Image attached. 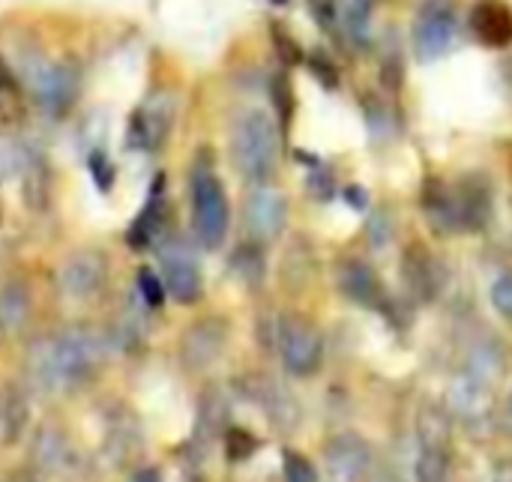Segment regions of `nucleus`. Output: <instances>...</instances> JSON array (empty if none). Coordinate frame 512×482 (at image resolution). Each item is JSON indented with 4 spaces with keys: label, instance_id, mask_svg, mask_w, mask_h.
I'll return each mask as SVG.
<instances>
[{
    "label": "nucleus",
    "instance_id": "obj_21",
    "mask_svg": "<svg viewBox=\"0 0 512 482\" xmlns=\"http://www.w3.org/2000/svg\"><path fill=\"white\" fill-rule=\"evenodd\" d=\"M375 3L378 0H336V6H339V30L354 45H366L369 42Z\"/></svg>",
    "mask_w": 512,
    "mask_h": 482
},
{
    "label": "nucleus",
    "instance_id": "obj_15",
    "mask_svg": "<svg viewBox=\"0 0 512 482\" xmlns=\"http://www.w3.org/2000/svg\"><path fill=\"white\" fill-rule=\"evenodd\" d=\"M471 30L474 36L489 48H507L512 45V9L498 0H483L471 12Z\"/></svg>",
    "mask_w": 512,
    "mask_h": 482
},
{
    "label": "nucleus",
    "instance_id": "obj_30",
    "mask_svg": "<svg viewBox=\"0 0 512 482\" xmlns=\"http://www.w3.org/2000/svg\"><path fill=\"white\" fill-rule=\"evenodd\" d=\"M270 36H273V45H276V51H279V57L288 63V66H294V63H300L303 60V51H300V42L279 24V21H273V27H270Z\"/></svg>",
    "mask_w": 512,
    "mask_h": 482
},
{
    "label": "nucleus",
    "instance_id": "obj_7",
    "mask_svg": "<svg viewBox=\"0 0 512 482\" xmlns=\"http://www.w3.org/2000/svg\"><path fill=\"white\" fill-rule=\"evenodd\" d=\"M459 30L456 6L453 0H423V6L414 15V51L420 60L441 57Z\"/></svg>",
    "mask_w": 512,
    "mask_h": 482
},
{
    "label": "nucleus",
    "instance_id": "obj_34",
    "mask_svg": "<svg viewBox=\"0 0 512 482\" xmlns=\"http://www.w3.org/2000/svg\"><path fill=\"white\" fill-rule=\"evenodd\" d=\"M309 69H312V75H315L318 81H324L327 87H336L339 75H336V66L330 63V57H327L324 51H315V54L309 57Z\"/></svg>",
    "mask_w": 512,
    "mask_h": 482
},
{
    "label": "nucleus",
    "instance_id": "obj_9",
    "mask_svg": "<svg viewBox=\"0 0 512 482\" xmlns=\"http://www.w3.org/2000/svg\"><path fill=\"white\" fill-rule=\"evenodd\" d=\"M60 291L69 300H93L108 285V258L99 249H75L57 273Z\"/></svg>",
    "mask_w": 512,
    "mask_h": 482
},
{
    "label": "nucleus",
    "instance_id": "obj_18",
    "mask_svg": "<svg viewBox=\"0 0 512 482\" xmlns=\"http://www.w3.org/2000/svg\"><path fill=\"white\" fill-rule=\"evenodd\" d=\"M33 315V297H30V288L18 279L6 282L0 288V327L9 330V333H18L27 327Z\"/></svg>",
    "mask_w": 512,
    "mask_h": 482
},
{
    "label": "nucleus",
    "instance_id": "obj_10",
    "mask_svg": "<svg viewBox=\"0 0 512 482\" xmlns=\"http://www.w3.org/2000/svg\"><path fill=\"white\" fill-rule=\"evenodd\" d=\"M228 321L219 318V315H207V318H198L192 327H186L183 339H180V360L189 372H204L210 369L225 345H228Z\"/></svg>",
    "mask_w": 512,
    "mask_h": 482
},
{
    "label": "nucleus",
    "instance_id": "obj_19",
    "mask_svg": "<svg viewBox=\"0 0 512 482\" xmlns=\"http://www.w3.org/2000/svg\"><path fill=\"white\" fill-rule=\"evenodd\" d=\"M21 195H24V204L33 210V213H42L51 201V171L48 165L39 159V156H27L24 168H21Z\"/></svg>",
    "mask_w": 512,
    "mask_h": 482
},
{
    "label": "nucleus",
    "instance_id": "obj_17",
    "mask_svg": "<svg viewBox=\"0 0 512 482\" xmlns=\"http://www.w3.org/2000/svg\"><path fill=\"white\" fill-rule=\"evenodd\" d=\"M255 399L264 405L270 423H276L279 429H285V435L297 426L300 420V411H297V402L270 378H261V384H255Z\"/></svg>",
    "mask_w": 512,
    "mask_h": 482
},
{
    "label": "nucleus",
    "instance_id": "obj_28",
    "mask_svg": "<svg viewBox=\"0 0 512 482\" xmlns=\"http://www.w3.org/2000/svg\"><path fill=\"white\" fill-rule=\"evenodd\" d=\"M282 471H285V482H318L315 465H312L303 453H294V450L285 453Z\"/></svg>",
    "mask_w": 512,
    "mask_h": 482
},
{
    "label": "nucleus",
    "instance_id": "obj_37",
    "mask_svg": "<svg viewBox=\"0 0 512 482\" xmlns=\"http://www.w3.org/2000/svg\"><path fill=\"white\" fill-rule=\"evenodd\" d=\"M270 3H288V0H270Z\"/></svg>",
    "mask_w": 512,
    "mask_h": 482
},
{
    "label": "nucleus",
    "instance_id": "obj_2",
    "mask_svg": "<svg viewBox=\"0 0 512 482\" xmlns=\"http://www.w3.org/2000/svg\"><path fill=\"white\" fill-rule=\"evenodd\" d=\"M189 201H192V231L204 249H219L231 228V204L210 150H198L189 171Z\"/></svg>",
    "mask_w": 512,
    "mask_h": 482
},
{
    "label": "nucleus",
    "instance_id": "obj_5",
    "mask_svg": "<svg viewBox=\"0 0 512 482\" xmlns=\"http://www.w3.org/2000/svg\"><path fill=\"white\" fill-rule=\"evenodd\" d=\"M24 81L33 99L48 111H63L78 93V69L69 60L36 57L24 66Z\"/></svg>",
    "mask_w": 512,
    "mask_h": 482
},
{
    "label": "nucleus",
    "instance_id": "obj_38",
    "mask_svg": "<svg viewBox=\"0 0 512 482\" xmlns=\"http://www.w3.org/2000/svg\"><path fill=\"white\" fill-rule=\"evenodd\" d=\"M510 420H512V393H510Z\"/></svg>",
    "mask_w": 512,
    "mask_h": 482
},
{
    "label": "nucleus",
    "instance_id": "obj_3",
    "mask_svg": "<svg viewBox=\"0 0 512 482\" xmlns=\"http://www.w3.org/2000/svg\"><path fill=\"white\" fill-rule=\"evenodd\" d=\"M231 162L249 183H270L279 171V132L267 111L246 108L231 123Z\"/></svg>",
    "mask_w": 512,
    "mask_h": 482
},
{
    "label": "nucleus",
    "instance_id": "obj_33",
    "mask_svg": "<svg viewBox=\"0 0 512 482\" xmlns=\"http://www.w3.org/2000/svg\"><path fill=\"white\" fill-rule=\"evenodd\" d=\"M492 306L498 315L512 321V273H504L492 282Z\"/></svg>",
    "mask_w": 512,
    "mask_h": 482
},
{
    "label": "nucleus",
    "instance_id": "obj_31",
    "mask_svg": "<svg viewBox=\"0 0 512 482\" xmlns=\"http://www.w3.org/2000/svg\"><path fill=\"white\" fill-rule=\"evenodd\" d=\"M306 6H309L315 24L324 33H333V36L339 33V6H336V0H306Z\"/></svg>",
    "mask_w": 512,
    "mask_h": 482
},
{
    "label": "nucleus",
    "instance_id": "obj_27",
    "mask_svg": "<svg viewBox=\"0 0 512 482\" xmlns=\"http://www.w3.org/2000/svg\"><path fill=\"white\" fill-rule=\"evenodd\" d=\"M135 285H138V297H141V303L147 306V309H159L162 303H165V282H162V276H156L150 267H141L138 273H135Z\"/></svg>",
    "mask_w": 512,
    "mask_h": 482
},
{
    "label": "nucleus",
    "instance_id": "obj_25",
    "mask_svg": "<svg viewBox=\"0 0 512 482\" xmlns=\"http://www.w3.org/2000/svg\"><path fill=\"white\" fill-rule=\"evenodd\" d=\"M21 102H24V87L21 78L15 75V69L0 57V120H18L21 114Z\"/></svg>",
    "mask_w": 512,
    "mask_h": 482
},
{
    "label": "nucleus",
    "instance_id": "obj_14",
    "mask_svg": "<svg viewBox=\"0 0 512 482\" xmlns=\"http://www.w3.org/2000/svg\"><path fill=\"white\" fill-rule=\"evenodd\" d=\"M453 204L459 231H480L492 219V186L477 174L462 177L453 183Z\"/></svg>",
    "mask_w": 512,
    "mask_h": 482
},
{
    "label": "nucleus",
    "instance_id": "obj_36",
    "mask_svg": "<svg viewBox=\"0 0 512 482\" xmlns=\"http://www.w3.org/2000/svg\"><path fill=\"white\" fill-rule=\"evenodd\" d=\"M9 482H36V480H33V477H27V474H15Z\"/></svg>",
    "mask_w": 512,
    "mask_h": 482
},
{
    "label": "nucleus",
    "instance_id": "obj_8",
    "mask_svg": "<svg viewBox=\"0 0 512 482\" xmlns=\"http://www.w3.org/2000/svg\"><path fill=\"white\" fill-rule=\"evenodd\" d=\"M159 264H162V282L168 297H174L180 306H192L204 294V276L198 267V258L183 240H165L159 249Z\"/></svg>",
    "mask_w": 512,
    "mask_h": 482
},
{
    "label": "nucleus",
    "instance_id": "obj_11",
    "mask_svg": "<svg viewBox=\"0 0 512 482\" xmlns=\"http://www.w3.org/2000/svg\"><path fill=\"white\" fill-rule=\"evenodd\" d=\"M324 474L327 482H369L372 447L360 435H336L324 447Z\"/></svg>",
    "mask_w": 512,
    "mask_h": 482
},
{
    "label": "nucleus",
    "instance_id": "obj_32",
    "mask_svg": "<svg viewBox=\"0 0 512 482\" xmlns=\"http://www.w3.org/2000/svg\"><path fill=\"white\" fill-rule=\"evenodd\" d=\"M270 93H273V105L279 111V120L288 123L291 120V111H294V99H291V81L288 75H276L273 84H270Z\"/></svg>",
    "mask_w": 512,
    "mask_h": 482
},
{
    "label": "nucleus",
    "instance_id": "obj_26",
    "mask_svg": "<svg viewBox=\"0 0 512 482\" xmlns=\"http://www.w3.org/2000/svg\"><path fill=\"white\" fill-rule=\"evenodd\" d=\"M231 267H234V273H240V279H243L246 285L255 288V285L264 279V252H261V243H255V240L243 243V246L234 252Z\"/></svg>",
    "mask_w": 512,
    "mask_h": 482
},
{
    "label": "nucleus",
    "instance_id": "obj_24",
    "mask_svg": "<svg viewBox=\"0 0 512 482\" xmlns=\"http://www.w3.org/2000/svg\"><path fill=\"white\" fill-rule=\"evenodd\" d=\"M450 480V441H420L417 482Z\"/></svg>",
    "mask_w": 512,
    "mask_h": 482
},
{
    "label": "nucleus",
    "instance_id": "obj_13",
    "mask_svg": "<svg viewBox=\"0 0 512 482\" xmlns=\"http://www.w3.org/2000/svg\"><path fill=\"white\" fill-rule=\"evenodd\" d=\"M402 282H405V288L420 303H429V300L438 297L441 282H444V273H441L438 258L423 243H411L405 249V255H402Z\"/></svg>",
    "mask_w": 512,
    "mask_h": 482
},
{
    "label": "nucleus",
    "instance_id": "obj_22",
    "mask_svg": "<svg viewBox=\"0 0 512 482\" xmlns=\"http://www.w3.org/2000/svg\"><path fill=\"white\" fill-rule=\"evenodd\" d=\"M162 216H165V204H162V189L156 186L150 201H147V207L138 213V219L129 228V246L132 249L150 246L159 237V231H162Z\"/></svg>",
    "mask_w": 512,
    "mask_h": 482
},
{
    "label": "nucleus",
    "instance_id": "obj_29",
    "mask_svg": "<svg viewBox=\"0 0 512 482\" xmlns=\"http://www.w3.org/2000/svg\"><path fill=\"white\" fill-rule=\"evenodd\" d=\"M225 450L231 462H243L258 450V441L246 432V429H228L225 432Z\"/></svg>",
    "mask_w": 512,
    "mask_h": 482
},
{
    "label": "nucleus",
    "instance_id": "obj_39",
    "mask_svg": "<svg viewBox=\"0 0 512 482\" xmlns=\"http://www.w3.org/2000/svg\"><path fill=\"white\" fill-rule=\"evenodd\" d=\"M0 333H3V327H0Z\"/></svg>",
    "mask_w": 512,
    "mask_h": 482
},
{
    "label": "nucleus",
    "instance_id": "obj_6",
    "mask_svg": "<svg viewBox=\"0 0 512 482\" xmlns=\"http://www.w3.org/2000/svg\"><path fill=\"white\" fill-rule=\"evenodd\" d=\"M243 225L249 240L270 243L279 240L288 225V198L273 183H252L243 198Z\"/></svg>",
    "mask_w": 512,
    "mask_h": 482
},
{
    "label": "nucleus",
    "instance_id": "obj_23",
    "mask_svg": "<svg viewBox=\"0 0 512 482\" xmlns=\"http://www.w3.org/2000/svg\"><path fill=\"white\" fill-rule=\"evenodd\" d=\"M168 126H171V114L162 108H144L135 114L132 120V138L138 141L135 147L144 150H156L162 147V141L168 138Z\"/></svg>",
    "mask_w": 512,
    "mask_h": 482
},
{
    "label": "nucleus",
    "instance_id": "obj_4",
    "mask_svg": "<svg viewBox=\"0 0 512 482\" xmlns=\"http://www.w3.org/2000/svg\"><path fill=\"white\" fill-rule=\"evenodd\" d=\"M279 351L282 363L294 378H309L321 369L324 360V336L306 315L279 318Z\"/></svg>",
    "mask_w": 512,
    "mask_h": 482
},
{
    "label": "nucleus",
    "instance_id": "obj_35",
    "mask_svg": "<svg viewBox=\"0 0 512 482\" xmlns=\"http://www.w3.org/2000/svg\"><path fill=\"white\" fill-rule=\"evenodd\" d=\"M90 174L96 177L99 189H111V180H114V168H111V162H108V156H105L102 150H96V153L90 156Z\"/></svg>",
    "mask_w": 512,
    "mask_h": 482
},
{
    "label": "nucleus",
    "instance_id": "obj_20",
    "mask_svg": "<svg viewBox=\"0 0 512 482\" xmlns=\"http://www.w3.org/2000/svg\"><path fill=\"white\" fill-rule=\"evenodd\" d=\"M27 420H30V411H27L24 393L12 384L0 387V438L6 444L18 441L21 432L27 429Z\"/></svg>",
    "mask_w": 512,
    "mask_h": 482
},
{
    "label": "nucleus",
    "instance_id": "obj_1",
    "mask_svg": "<svg viewBox=\"0 0 512 482\" xmlns=\"http://www.w3.org/2000/svg\"><path fill=\"white\" fill-rule=\"evenodd\" d=\"M105 357V336L90 324H72L30 348L27 372L42 390H78L99 375Z\"/></svg>",
    "mask_w": 512,
    "mask_h": 482
},
{
    "label": "nucleus",
    "instance_id": "obj_16",
    "mask_svg": "<svg viewBox=\"0 0 512 482\" xmlns=\"http://www.w3.org/2000/svg\"><path fill=\"white\" fill-rule=\"evenodd\" d=\"M423 213L435 234H456V204H453V186L444 180H429L423 186Z\"/></svg>",
    "mask_w": 512,
    "mask_h": 482
},
{
    "label": "nucleus",
    "instance_id": "obj_12",
    "mask_svg": "<svg viewBox=\"0 0 512 482\" xmlns=\"http://www.w3.org/2000/svg\"><path fill=\"white\" fill-rule=\"evenodd\" d=\"M336 285L339 291L354 300L357 306L366 309H384L387 294H384V282L375 273V267L363 258H342L336 264Z\"/></svg>",
    "mask_w": 512,
    "mask_h": 482
}]
</instances>
